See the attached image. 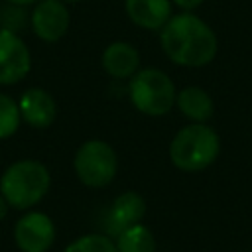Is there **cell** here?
I'll use <instances>...</instances> for the list:
<instances>
[{
  "instance_id": "cell-1",
  "label": "cell",
  "mask_w": 252,
  "mask_h": 252,
  "mask_svg": "<svg viewBox=\"0 0 252 252\" xmlns=\"http://www.w3.org/2000/svg\"><path fill=\"white\" fill-rule=\"evenodd\" d=\"M159 43L175 65L191 69L209 65L219 49L213 28L193 12L171 16L159 30Z\"/></svg>"
},
{
  "instance_id": "cell-2",
  "label": "cell",
  "mask_w": 252,
  "mask_h": 252,
  "mask_svg": "<svg viewBox=\"0 0 252 252\" xmlns=\"http://www.w3.org/2000/svg\"><path fill=\"white\" fill-rule=\"evenodd\" d=\"M51 173L37 159H18L10 163L0 177V193L6 203L18 211L32 209L49 191Z\"/></svg>"
},
{
  "instance_id": "cell-3",
  "label": "cell",
  "mask_w": 252,
  "mask_h": 252,
  "mask_svg": "<svg viewBox=\"0 0 252 252\" xmlns=\"http://www.w3.org/2000/svg\"><path fill=\"white\" fill-rule=\"evenodd\" d=\"M220 152L219 134L205 122H191L183 126L169 144L171 163L187 173L203 171L215 163Z\"/></svg>"
},
{
  "instance_id": "cell-4",
  "label": "cell",
  "mask_w": 252,
  "mask_h": 252,
  "mask_svg": "<svg viewBox=\"0 0 252 252\" xmlns=\"http://www.w3.org/2000/svg\"><path fill=\"white\" fill-rule=\"evenodd\" d=\"M128 94L138 112L146 116H163L173 108L177 89L167 73L161 69L146 67L130 77Z\"/></svg>"
},
{
  "instance_id": "cell-5",
  "label": "cell",
  "mask_w": 252,
  "mask_h": 252,
  "mask_svg": "<svg viewBox=\"0 0 252 252\" xmlns=\"http://www.w3.org/2000/svg\"><path fill=\"white\" fill-rule=\"evenodd\" d=\"M73 169L83 185L98 189L114 179L118 171V158L108 142L93 138L77 148L73 158Z\"/></svg>"
},
{
  "instance_id": "cell-6",
  "label": "cell",
  "mask_w": 252,
  "mask_h": 252,
  "mask_svg": "<svg viewBox=\"0 0 252 252\" xmlns=\"http://www.w3.org/2000/svg\"><path fill=\"white\" fill-rule=\"evenodd\" d=\"M32 71V53L26 41L0 28V85H16Z\"/></svg>"
},
{
  "instance_id": "cell-7",
  "label": "cell",
  "mask_w": 252,
  "mask_h": 252,
  "mask_svg": "<svg viewBox=\"0 0 252 252\" xmlns=\"http://www.w3.org/2000/svg\"><path fill=\"white\" fill-rule=\"evenodd\" d=\"M14 240L22 252H47L55 240V224L45 213H26L16 220Z\"/></svg>"
},
{
  "instance_id": "cell-8",
  "label": "cell",
  "mask_w": 252,
  "mask_h": 252,
  "mask_svg": "<svg viewBox=\"0 0 252 252\" xmlns=\"http://www.w3.org/2000/svg\"><path fill=\"white\" fill-rule=\"evenodd\" d=\"M30 24L33 33L41 41L47 43L59 41L67 33L71 24L67 4H63L61 0H39L37 4H33Z\"/></svg>"
},
{
  "instance_id": "cell-9",
  "label": "cell",
  "mask_w": 252,
  "mask_h": 252,
  "mask_svg": "<svg viewBox=\"0 0 252 252\" xmlns=\"http://www.w3.org/2000/svg\"><path fill=\"white\" fill-rule=\"evenodd\" d=\"M20 116L24 122H28L35 130H45L53 124L57 116V104L49 91L41 87H32L22 93L18 98Z\"/></svg>"
},
{
  "instance_id": "cell-10",
  "label": "cell",
  "mask_w": 252,
  "mask_h": 252,
  "mask_svg": "<svg viewBox=\"0 0 252 252\" xmlns=\"http://www.w3.org/2000/svg\"><path fill=\"white\" fill-rule=\"evenodd\" d=\"M146 215V201L136 191H124L120 193L106 215V236H118L124 228L138 224Z\"/></svg>"
},
{
  "instance_id": "cell-11",
  "label": "cell",
  "mask_w": 252,
  "mask_h": 252,
  "mask_svg": "<svg viewBox=\"0 0 252 252\" xmlns=\"http://www.w3.org/2000/svg\"><path fill=\"white\" fill-rule=\"evenodd\" d=\"M102 69L114 79H130L140 71V51L128 41H112L100 57Z\"/></svg>"
},
{
  "instance_id": "cell-12",
  "label": "cell",
  "mask_w": 252,
  "mask_h": 252,
  "mask_svg": "<svg viewBox=\"0 0 252 252\" xmlns=\"http://www.w3.org/2000/svg\"><path fill=\"white\" fill-rule=\"evenodd\" d=\"M126 16L144 30H161L171 14V0H124Z\"/></svg>"
},
{
  "instance_id": "cell-13",
  "label": "cell",
  "mask_w": 252,
  "mask_h": 252,
  "mask_svg": "<svg viewBox=\"0 0 252 252\" xmlns=\"http://www.w3.org/2000/svg\"><path fill=\"white\" fill-rule=\"evenodd\" d=\"M175 106L191 122H207L215 112L211 94L201 87H185L175 96Z\"/></svg>"
},
{
  "instance_id": "cell-14",
  "label": "cell",
  "mask_w": 252,
  "mask_h": 252,
  "mask_svg": "<svg viewBox=\"0 0 252 252\" xmlns=\"http://www.w3.org/2000/svg\"><path fill=\"white\" fill-rule=\"evenodd\" d=\"M118 252H156V238L148 226L142 222L124 228L116 236Z\"/></svg>"
},
{
  "instance_id": "cell-15",
  "label": "cell",
  "mask_w": 252,
  "mask_h": 252,
  "mask_svg": "<svg viewBox=\"0 0 252 252\" xmlns=\"http://www.w3.org/2000/svg\"><path fill=\"white\" fill-rule=\"evenodd\" d=\"M20 122H22V116H20L18 102L10 94L0 93V140L14 136L20 128Z\"/></svg>"
},
{
  "instance_id": "cell-16",
  "label": "cell",
  "mask_w": 252,
  "mask_h": 252,
  "mask_svg": "<svg viewBox=\"0 0 252 252\" xmlns=\"http://www.w3.org/2000/svg\"><path fill=\"white\" fill-rule=\"evenodd\" d=\"M63 252H118L116 242L106 234H85L67 244Z\"/></svg>"
},
{
  "instance_id": "cell-17",
  "label": "cell",
  "mask_w": 252,
  "mask_h": 252,
  "mask_svg": "<svg viewBox=\"0 0 252 252\" xmlns=\"http://www.w3.org/2000/svg\"><path fill=\"white\" fill-rule=\"evenodd\" d=\"M28 14H26V6H16V4H4L0 8V28L18 33L24 26H26Z\"/></svg>"
},
{
  "instance_id": "cell-18",
  "label": "cell",
  "mask_w": 252,
  "mask_h": 252,
  "mask_svg": "<svg viewBox=\"0 0 252 252\" xmlns=\"http://www.w3.org/2000/svg\"><path fill=\"white\" fill-rule=\"evenodd\" d=\"M205 0H171V4H175L177 8H181L183 12H193L195 8H199Z\"/></svg>"
},
{
  "instance_id": "cell-19",
  "label": "cell",
  "mask_w": 252,
  "mask_h": 252,
  "mask_svg": "<svg viewBox=\"0 0 252 252\" xmlns=\"http://www.w3.org/2000/svg\"><path fill=\"white\" fill-rule=\"evenodd\" d=\"M4 2H8V4H16V6H32V4H37L39 0H4Z\"/></svg>"
},
{
  "instance_id": "cell-20",
  "label": "cell",
  "mask_w": 252,
  "mask_h": 252,
  "mask_svg": "<svg viewBox=\"0 0 252 252\" xmlns=\"http://www.w3.org/2000/svg\"><path fill=\"white\" fill-rule=\"evenodd\" d=\"M8 207H10V205L6 203V199H4V197H2V193H0V220L8 215Z\"/></svg>"
},
{
  "instance_id": "cell-21",
  "label": "cell",
  "mask_w": 252,
  "mask_h": 252,
  "mask_svg": "<svg viewBox=\"0 0 252 252\" xmlns=\"http://www.w3.org/2000/svg\"><path fill=\"white\" fill-rule=\"evenodd\" d=\"M63 4H75V2H81V0H61Z\"/></svg>"
}]
</instances>
